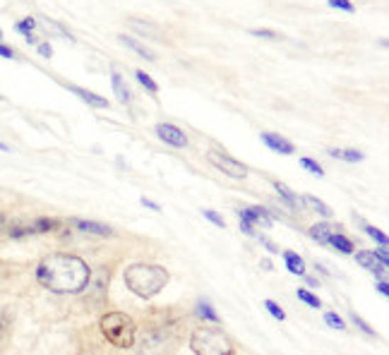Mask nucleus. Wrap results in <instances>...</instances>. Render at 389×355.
<instances>
[{"label": "nucleus", "mask_w": 389, "mask_h": 355, "mask_svg": "<svg viewBox=\"0 0 389 355\" xmlns=\"http://www.w3.org/2000/svg\"><path fill=\"white\" fill-rule=\"evenodd\" d=\"M36 281L58 295L82 293L92 281V269L82 257L70 252H53L36 264Z\"/></svg>", "instance_id": "obj_1"}, {"label": "nucleus", "mask_w": 389, "mask_h": 355, "mask_svg": "<svg viewBox=\"0 0 389 355\" xmlns=\"http://www.w3.org/2000/svg\"><path fill=\"white\" fill-rule=\"evenodd\" d=\"M125 286L137 297H154L168 283V271L159 264H130L125 269Z\"/></svg>", "instance_id": "obj_2"}, {"label": "nucleus", "mask_w": 389, "mask_h": 355, "mask_svg": "<svg viewBox=\"0 0 389 355\" xmlns=\"http://www.w3.org/2000/svg\"><path fill=\"white\" fill-rule=\"evenodd\" d=\"M99 329L111 346L123 348V351H128L137 341V324L128 312H106L99 320Z\"/></svg>", "instance_id": "obj_3"}, {"label": "nucleus", "mask_w": 389, "mask_h": 355, "mask_svg": "<svg viewBox=\"0 0 389 355\" xmlns=\"http://www.w3.org/2000/svg\"><path fill=\"white\" fill-rule=\"evenodd\" d=\"M190 348L194 355H236L234 341L219 327H197L190 334Z\"/></svg>", "instance_id": "obj_4"}, {"label": "nucleus", "mask_w": 389, "mask_h": 355, "mask_svg": "<svg viewBox=\"0 0 389 355\" xmlns=\"http://www.w3.org/2000/svg\"><path fill=\"white\" fill-rule=\"evenodd\" d=\"M207 158H209L212 166H217L224 175L234 178V180H246V178H248V166H243L241 161H236L234 156L224 154V151L212 149L209 154H207Z\"/></svg>", "instance_id": "obj_5"}, {"label": "nucleus", "mask_w": 389, "mask_h": 355, "mask_svg": "<svg viewBox=\"0 0 389 355\" xmlns=\"http://www.w3.org/2000/svg\"><path fill=\"white\" fill-rule=\"evenodd\" d=\"M142 355H166L168 353V332L164 329H154L142 339L140 344Z\"/></svg>", "instance_id": "obj_6"}, {"label": "nucleus", "mask_w": 389, "mask_h": 355, "mask_svg": "<svg viewBox=\"0 0 389 355\" xmlns=\"http://www.w3.org/2000/svg\"><path fill=\"white\" fill-rule=\"evenodd\" d=\"M154 132H156V137H159L161 142L168 144V147H173V149H185L187 147L185 132L180 128H175V125H171V123H159L154 128Z\"/></svg>", "instance_id": "obj_7"}, {"label": "nucleus", "mask_w": 389, "mask_h": 355, "mask_svg": "<svg viewBox=\"0 0 389 355\" xmlns=\"http://www.w3.org/2000/svg\"><path fill=\"white\" fill-rule=\"evenodd\" d=\"M262 142L267 144L272 151H277V154H284V156H291L293 151H296V147H293L291 142H288L286 137H281V135H274V132H262Z\"/></svg>", "instance_id": "obj_8"}, {"label": "nucleus", "mask_w": 389, "mask_h": 355, "mask_svg": "<svg viewBox=\"0 0 389 355\" xmlns=\"http://www.w3.org/2000/svg\"><path fill=\"white\" fill-rule=\"evenodd\" d=\"M70 226H75L77 231L89 233V236H99V238H109L113 236V228L106 224H97V221H84V219H72Z\"/></svg>", "instance_id": "obj_9"}, {"label": "nucleus", "mask_w": 389, "mask_h": 355, "mask_svg": "<svg viewBox=\"0 0 389 355\" xmlns=\"http://www.w3.org/2000/svg\"><path fill=\"white\" fill-rule=\"evenodd\" d=\"M356 262H358L361 266H366L368 271H373L378 278H385L387 276V266L380 262L378 257H375V252L370 250H361L358 255H356Z\"/></svg>", "instance_id": "obj_10"}, {"label": "nucleus", "mask_w": 389, "mask_h": 355, "mask_svg": "<svg viewBox=\"0 0 389 355\" xmlns=\"http://www.w3.org/2000/svg\"><path fill=\"white\" fill-rule=\"evenodd\" d=\"M111 84H113V94L118 97V101L128 106L130 104V89H128V84H125L123 75L118 72L116 67H111Z\"/></svg>", "instance_id": "obj_11"}, {"label": "nucleus", "mask_w": 389, "mask_h": 355, "mask_svg": "<svg viewBox=\"0 0 389 355\" xmlns=\"http://www.w3.org/2000/svg\"><path fill=\"white\" fill-rule=\"evenodd\" d=\"M339 231L336 226H332V224H327V221H322V224H315L310 228V238L315 240V243H319V245H329V240H332V236Z\"/></svg>", "instance_id": "obj_12"}, {"label": "nucleus", "mask_w": 389, "mask_h": 355, "mask_svg": "<svg viewBox=\"0 0 389 355\" xmlns=\"http://www.w3.org/2000/svg\"><path fill=\"white\" fill-rule=\"evenodd\" d=\"M70 92L75 94V97H80L84 101V104H89L92 109H109V101H106L104 97H99V94H94V92H87V89L82 87H67Z\"/></svg>", "instance_id": "obj_13"}, {"label": "nucleus", "mask_w": 389, "mask_h": 355, "mask_svg": "<svg viewBox=\"0 0 389 355\" xmlns=\"http://www.w3.org/2000/svg\"><path fill=\"white\" fill-rule=\"evenodd\" d=\"M194 315L199 317V320H204V322H212V324H219V315H217V310L209 305V302L204 300V297H199L197 302H194Z\"/></svg>", "instance_id": "obj_14"}, {"label": "nucleus", "mask_w": 389, "mask_h": 355, "mask_svg": "<svg viewBox=\"0 0 389 355\" xmlns=\"http://www.w3.org/2000/svg\"><path fill=\"white\" fill-rule=\"evenodd\" d=\"M118 41L123 43L125 48H130V50H135L137 55H140V58H144V60H156V55L152 53V50H149L147 46H142L140 41H135V39H130V36H125V34H121L118 36Z\"/></svg>", "instance_id": "obj_15"}, {"label": "nucleus", "mask_w": 389, "mask_h": 355, "mask_svg": "<svg viewBox=\"0 0 389 355\" xmlns=\"http://www.w3.org/2000/svg\"><path fill=\"white\" fill-rule=\"evenodd\" d=\"M31 231H34V236H43V233H53L60 228V221L58 219H51V217H39L34 221V224H29Z\"/></svg>", "instance_id": "obj_16"}, {"label": "nucleus", "mask_w": 389, "mask_h": 355, "mask_svg": "<svg viewBox=\"0 0 389 355\" xmlns=\"http://www.w3.org/2000/svg\"><path fill=\"white\" fill-rule=\"evenodd\" d=\"M281 255H284L286 269L291 271V274H296V276H303L305 274V262L300 259V255H296V252H291V250H284Z\"/></svg>", "instance_id": "obj_17"}, {"label": "nucleus", "mask_w": 389, "mask_h": 355, "mask_svg": "<svg viewBox=\"0 0 389 355\" xmlns=\"http://www.w3.org/2000/svg\"><path fill=\"white\" fill-rule=\"evenodd\" d=\"M272 185H274V190H277V192H279V197L284 200L286 204L293 209V212H296V209L300 207V200H298V195L293 192L291 187H286L284 182H279V180H272Z\"/></svg>", "instance_id": "obj_18"}, {"label": "nucleus", "mask_w": 389, "mask_h": 355, "mask_svg": "<svg viewBox=\"0 0 389 355\" xmlns=\"http://www.w3.org/2000/svg\"><path fill=\"white\" fill-rule=\"evenodd\" d=\"M329 245L334 247V250L341 252V255H351V252H354V243H351V240H349L346 236H344L341 228H339V231L334 233V236H332Z\"/></svg>", "instance_id": "obj_19"}, {"label": "nucleus", "mask_w": 389, "mask_h": 355, "mask_svg": "<svg viewBox=\"0 0 389 355\" xmlns=\"http://www.w3.org/2000/svg\"><path fill=\"white\" fill-rule=\"evenodd\" d=\"M300 202L310 207L312 212H317L322 219H329V217H332V209H329L327 204H324V202H319L317 197H312V195H303V197H300Z\"/></svg>", "instance_id": "obj_20"}, {"label": "nucleus", "mask_w": 389, "mask_h": 355, "mask_svg": "<svg viewBox=\"0 0 389 355\" xmlns=\"http://www.w3.org/2000/svg\"><path fill=\"white\" fill-rule=\"evenodd\" d=\"M329 156L341 158V161H349V163L363 161V151H358V149H329Z\"/></svg>", "instance_id": "obj_21"}, {"label": "nucleus", "mask_w": 389, "mask_h": 355, "mask_svg": "<svg viewBox=\"0 0 389 355\" xmlns=\"http://www.w3.org/2000/svg\"><path fill=\"white\" fill-rule=\"evenodd\" d=\"M130 27H133L135 31H140V34H144V36H149V39H159L161 36L159 31L149 27L147 22H140V20H130Z\"/></svg>", "instance_id": "obj_22"}, {"label": "nucleus", "mask_w": 389, "mask_h": 355, "mask_svg": "<svg viewBox=\"0 0 389 355\" xmlns=\"http://www.w3.org/2000/svg\"><path fill=\"white\" fill-rule=\"evenodd\" d=\"M298 300L300 302H305V305H310V307H315V310H319L322 307V300H319L317 295H312L310 290H305V288H298Z\"/></svg>", "instance_id": "obj_23"}, {"label": "nucleus", "mask_w": 389, "mask_h": 355, "mask_svg": "<svg viewBox=\"0 0 389 355\" xmlns=\"http://www.w3.org/2000/svg\"><path fill=\"white\" fill-rule=\"evenodd\" d=\"M135 77H137V82H140V84H142L144 89H149V92H152V94L159 92V84H156V82H154L152 77H149L147 72H142V70H137Z\"/></svg>", "instance_id": "obj_24"}, {"label": "nucleus", "mask_w": 389, "mask_h": 355, "mask_svg": "<svg viewBox=\"0 0 389 355\" xmlns=\"http://www.w3.org/2000/svg\"><path fill=\"white\" fill-rule=\"evenodd\" d=\"M298 161H300V166H303L305 170H310V173H312V175H319V178H322V175H324V168H322V166H319V163H317V161H312V158H307V156H300V158H298Z\"/></svg>", "instance_id": "obj_25"}, {"label": "nucleus", "mask_w": 389, "mask_h": 355, "mask_svg": "<svg viewBox=\"0 0 389 355\" xmlns=\"http://www.w3.org/2000/svg\"><path fill=\"white\" fill-rule=\"evenodd\" d=\"M363 231H366L368 236L375 240V243H380V247H387V236L380 231V228H375V226H368V224H366V226H363Z\"/></svg>", "instance_id": "obj_26"}, {"label": "nucleus", "mask_w": 389, "mask_h": 355, "mask_svg": "<svg viewBox=\"0 0 389 355\" xmlns=\"http://www.w3.org/2000/svg\"><path fill=\"white\" fill-rule=\"evenodd\" d=\"M15 29L20 31V34H24V36H27V34H34L36 20H34V17H24V20H20V22L15 24Z\"/></svg>", "instance_id": "obj_27"}, {"label": "nucleus", "mask_w": 389, "mask_h": 355, "mask_svg": "<svg viewBox=\"0 0 389 355\" xmlns=\"http://www.w3.org/2000/svg\"><path fill=\"white\" fill-rule=\"evenodd\" d=\"M324 322H327L332 329H336V332H344V329H346V322L334 312H324Z\"/></svg>", "instance_id": "obj_28"}, {"label": "nucleus", "mask_w": 389, "mask_h": 355, "mask_svg": "<svg viewBox=\"0 0 389 355\" xmlns=\"http://www.w3.org/2000/svg\"><path fill=\"white\" fill-rule=\"evenodd\" d=\"M202 217H204L207 221H212V224L219 226V228H226V221L221 219V214H217V212H214V209H204Z\"/></svg>", "instance_id": "obj_29"}, {"label": "nucleus", "mask_w": 389, "mask_h": 355, "mask_svg": "<svg viewBox=\"0 0 389 355\" xmlns=\"http://www.w3.org/2000/svg\"><path fill=\"white\" fill-rule=\"evenodd\" d=\"M265 307L269 310V315L274 317V320H279V322H284L286 320V315H284V310H281L277 302L274 300H265Z\"/></svg>", "instance_id": "obj_30"}, {"label": "nucleus", "mask_w": 389, "mask_h": 355, "mask_svg": "<svg viewBox=\"0 0 389 355\" xmlns=\"http://www.w3.org/2000/svg\"><path fill=\"white\" fill-rule=\"evenodd\" d=\"M327 3L332 5V8H336V10H344V12H356V8H354V3L351 0H327Z\"/></svg>", "instance_id": "obj_31"}, {"label": "nucleus", "mask_w": 389, "mask_h": 355, "mask_svg": "<svg viewBox=\"0 0 389 355\" xmlns=\"http://www.w3.org/2000/svg\"><path fill=\"white\" fill-rule=\"evenodd\" d=\"M351 322H354V324H356V327H361V329H363V332H366L368 336H378V334H375V329H373V327H370V324H366V322H363V320H361V317H358V315H356V312H351Z\"/></svg>", "instance_id": "obj_32"}, {"label": "nucleus", "mask_w": 389, "mask_h": 355, "mask_svg": "<svg viewBox=\"0 0 389 355\" xmlns=\"http://www.w3.org/2000/svg\"><path fill=\"white\" fill-rule=\"evenodd\" d=\"M250 34L260 36V39H279V34H277V31H272V29H253Z\"/></svg>", "instance_id": "obj_33"}, {"label": "nucleus", "mask_w": 389, "mask_h": 355, "mask_svg": "<svg viewBox=\"0 0 389 355\" xmlns=\"http://www.w3.org/2000/svg\"><path fill=\"white\" fill-rule=\"evenodd\" d=\"M36 50H39V55H43V58H51V55H53V48L48 46L46 41H39V43H36Z\"/></svg>", "instance_id": "obj_34"}, {"label": "nucleus", "mask_w": 389, "mask_h": 355, "mask_svg": "<svg viewBox=\"0 0 389 355\" xmlns=\"http://www.w3.org/2000/svg\"><path fill=\"white\" fill-rule=\"evenodd\" d=\"M0 58H8V60H15L17 58V53L12 48H8V46H3V43H0Z\"/></svg>", "instance_id": "obj_35"}, {"label": "nucleus", "mask_w": 389, "mask_h": 355, "mask_svg": "<svg viewBox=\"0 0 389 355\" xmlns=\"http://www.w3.org/2000/svg\"><path fill=\"white\" fill-rule=\"evenodd\" d=\"M375 257H378L380 259V262L382 264H389V255H387V247H380V250H375Z\"/></svg>", "instance_id": "obj_36"}, {"label": "nucleus", "mask_w": 389, "mask_h": 355, "mask_svg": "<svg viewBox=\"0 0 389 355\" xmlns=\"http://www.w3.org/2000/svg\"><path fill=\"white\" fill-rule=\"evenodd\" d=\"M140 204H142V207H147V209H152V212H161V207L156 204V202L147 200V197H142V200H140Z\"/></svg>", "instance_id": "obj_37"}, {"label": "nucleus", "mask_w": 389, "mask_h": 355, "mask_svg": "<svg viewBox=\"0 0 389 355\" xmlns=\"http://www.w3.org/2000/svg\"><path fill=\"white\" fill-rule=\"evenodd\" d=\"M5 334H8V320H5V317L0 315V341L5 339Z\"/></svg>", "instance_id": "obj_38"}, {"label": "nucleus", "mask_w": 389, "mask_h": 355, "mask_svg": "<svg viewBox=\"0 0 389 355\" xmlns=\"http://www.w3.org/2000/svg\"><path fill=\"white\" fill-rule=\"evenodd\" d=\"M378 290H380V295H389V286H387V281H385V278H380V281H378Z\"/></svg>", "instance_id": "obj_39"}, {"label": "nucleus", "mask_w": 389, "mask_h": 355, "mask_svg": "<svg viewBox=\"0 0 389 355\" xmlns=\"http://www.w3.org/2000/svg\"><path fill=\"white\" fill-rule=\"evenodd\" d=\"M241 228H243V233H246V236H257L253 224H243V221H241Z\"/></svg>", "instance_id": "obj_40"}, {"label": "nucleus", "mask_w": 389, "mask_h": 355, "mask_svg": "<svg viewBox=\"0 0 389 355\" xmlns=\"http://www.w3.org/2000/svg\"><path fill=\"white\" fill-rule=\"evenodd\" d=\"M260 243H262V245H265V247H267V250H269V252H277V245H274V243H272V240H267V238H260Z\"/></svg>", "instance_id": "obj_41"}, {"label": "nucleus", "mask_w": 389, "mask_h": 355, "mask_svg": "<svg viewBox=\"0 0 389 355\" xmlns=\"http://www.w3.org/2000/svg\"><path fill=\"white\" fill-rule=\"evenodd\" d=\"M303 278H305V283H307L310 288H315V286H317V278H312V276H307V274H303Z\"/></svg>", "instance_id": "obj_42"}, {"label": "nucleus", "mask_w": 389, "mask_h": 355, "mask_svg": "<svg viewBox=\"0 0 389 355\" xmlns=\"http://www.w3.org/2000/svg\"><path fill=\"white\" fill-rule=\"evenodd\" d=\"M262 269L272 271V262H269V259H262Z\"/></svg>", "instance_id": "obj_43"}, {"label": "nucleus", "mask_w": 389, "mask_h": 355, "mask_svg": "<svg viewBox=\"0 0 389 355\" xmlns=\"http://www.w3.org/2000/svg\"><path fill=\"white\" fill-rule=\"evenodd\" d=\"M0 151H10V149H8V144H3V142H0Z\"/></svg>", "instance_id": "obj_44"}, {"label": "nucleus", "mask_w": 389, "mask_h": 355, "mask_svg": "<svg viewBox=\"0 0 389 355\" xmlns=\"http://www.w3.org/2000/svg\"><path fill=\"white\" fill-rule=\"evenodd\" d=\"M0 39H3V29H0Z\"/></svg>", "instance_id": "obj_45"}]
</instances>
